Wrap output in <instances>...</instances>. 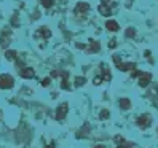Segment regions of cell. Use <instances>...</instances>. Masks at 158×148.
I'll return each mask as SVG.
<instances>
[{
  "label": "cell",
  "mask_w": 158,
  "mask_h": 148,
  "mask_svg": "<svg viewBox=\"0 0 158 148\" xmlns=\"http://www.w3.org/2000/svg\"><path fill=\"white\" fill-rule=\"evenodd\" d=\"M51 77H61V88L66 89V91H70V86H69V72L67 70H53L51 72Z\"/></svg>",
  "instance_id": "4"
},
{
  "label": "cell",
  "mask_w": 158,
  "mask_h": 148,
  "mask_svg": "<svg viewBox=\"0 0 158 148\" xmlns=\"http://www.w3.org/2000/svg\"><path fill=\"white\" fill-rule=\"evenodd\" d=\"M85 50H86V53H98L101 50V45H99V42L91 40L89 42V46H88V48H85Z\"/></svg>",
  "instance_id": "15"
},
{
  "label": "cell",
  "mask_w": 158,
  "mask_h": 148,
  "mask_svg": "<svg viewBox=\"0 0 158 148\" xmlns=\"http://www.w3.org/2000/svg\"><path fill=\"white\" fill-rule=\"evenodd\" d=\"M16 51H13V50H10V51H6L5 53V58H6V61H16Z\"/></svg>",
  "instance_id": "17"
},
{
  "label": "cell",
  "mask_w": 158,
  "mask_h": 148,
  "mask_svg": "<svg viewBox=\"0 0 158 148\" xmlns=\"http://www.w3.org/2000/svg\"><path fill=\"white\" fill-rule=\"evenodd\" d=\"M34 37H35V40H48L51 37V30L48 29V27L42 26V27H39V29L35 30Z\"/></svg>",
  "instance_id": "6"
},
{
  "label": "cell",
  "mask_w": 158,
  "mask_h": 148,
  "mask_svg": "<svg viewBox=\"0 0 158 148\" xmlns=\"http://www.w3.org/2000/svg\"><path fill=\"white\" fill-rule=\"evenodd\" d=\"M40 85H42L43 88H48V86H50V78H43V80L40 81Z\"/></svg>",
  "instance_id": "23"
},
{
  "label": "cell",
  "mask_w": 158,
  "mask_h": 148,
  "mask_svg": "<svg viewBox=\"0 0 158 148\" xmlns=\"http://www.w3.org/2000/svg\"><path fill=\"white\" fill-rule=\"evenodd\" d=\"M114 62H115V66L118 70H122V72H128V70H134L136 69V62H123L122 58H120V54H114L112 56Z\"/></svg>",
  "instance_id": "2"
},
{
  "label": "cell",
  "mask_w": 158,
  "mask_h": 148,
  "mask_svg": "<svg viewBox=\"0 0 158 148\" xmlns=\"http://www.w3.org/2000/svg\"><path fill=\"white\" fill-rule=\"evenodd\" d=\"M101 77L104 81H110L112 80V73H110L109 67L106 66V64H101Z\"/></svg>",
  "instance_id": "11"
},
{
  "label": "cell",
  "mask_w": 158,
  "mask_h": 148,
  "mask_svg": "<svg viewBox=\"0 0 158 148\" xmlns=\"http://www.w3.org/2000/svg\"><path fill=\"white\" fill-rule=\"evenodd\" d=\"M18 72H19V75H21L23 78H34V77H35V72H34V69H31V67H24V69L18 70Z\"/></svg>",
  "instance_id": "12"
},
{
  "label": "cell",
  "mask_w": 158,
  "mask_h": 148,
  "mask_svg": "<svg viewBox=\"0 0 158 148\" xmlns=\"http://www.w3.org/2000/svg\"><path fill=\"white\" fill-rule=\"evenodd\" d=\"M89 13V3L86 2H80L75 5V8H73V14H75V18H78V19H85V18L88 16Z\"/></svg>",
  "instance_id": "3"
},
{
  "label": "cell",
  "mask_w": 158,
  "mask_h": 148,
  "mask_svg": "<svg viewBox=\"0 0 158 148\" xmlns=\"http://www.w3.org/2000/svg\"><path fill=\"white\" fill-rule=\"evenodd\" d=\"M77 137H78V138H81V137H88V124L85 126V129H83V127L80 129V132L77 134Z\"/></svg>",
  "instance_id": "20"
},
{
  "label": "cell",
  "mask_w": 158,
  "mask_h": 148,
  "mask_svg": "<svg viewBox=\"0 0 158 148\" xmlns=\"http://www.w3.org/2000/svg\"><path fill=\"white\" fill-rule=\"evenodd\" d=\"M85 77H75V83H73V85H75L77 88H80V86H83L85 85Z\"/></svg>",
  "instance_id": "19"
},
{
  "label": "cell",
  "mask_w": 158,
  "mask_h": 148,
  "mask_svg": "<svg viewBox=\"0 0 158 148\" xmlns=\"http://www.w3.org/2000/svg\"><path fill=\"white\" fill-rule=\"evenodd\" d=\"M115 142L118 143V148H137V145L134 142H126L125 138L120 137V135L115 137Z\"/></svg>",
  "instance_id": "10"
},
{
  "label": "cell",
  "mask_w": 158,
  "mask_h": 148,
  "mask_svg": "<svg viewBox=\"0 0 158 148\" xmlns=\"http://www.w3.org/2000/svg\"><path fill=\"white\" fill-rule=\"evenodd\" d=\"M98 10H99V13H101L102 16H106V18H109L110 14H112V8H110L109 5H104V3H101Z\"/></svg>",
  "instance_id": "14"
},
{
  "label": "cell",
  "mask_w": 158,
  "mask_h": 148,
  "mask_svg": "<svg viewBox=\"0 0 158 148\" xmlns=\"http://www.w3.org/2000/svg\"><path fill=\"white\" fill-rule=\"evenodd\" d=\"M102 81H104V80H102L101 75H99V77H94V80H93V85H94V86H99Z\"/></svg>",
  "instance_id": "22"
},
{
  "label": "cell",
  "mask_w": 158,
  "mask_h": 148,
  "mask_svg": "<svg viewBox=\"0 0 158 148\" xmlns=\"http://www.w3.org/2000/svg\"><path fill=\"white\" fill-rule=\"evenodd\" d=\"M67 112H69V105L66 102L61 104L58 107V110H56V119H58V121H64V118H66Z\"/></svg>",
  "instance_id": "9"
},
{
  "label": "cell",
  "mask_w": 158,
  "mask_h": 148,
  "mask_svg": "<svg viewBox=\"0 0 158 148\" xmlns=\"http://www.w3.org/2000/svg\"><path fill=\"white\" fill-rule=\"evenodd\" d=\"M106 29H107V30H110V32H117V30H120V26H118V22H117V21L109 19V21L106 22Z\"/></svg>",
  "instance_id": "13"
},
{
  "label": "cell",
  "mask_w": 158,
  "mask_h": 148,
  "mask_svg": "<svg viewBox=\"0 0 158 148\" xmlns=\"http://www.w3.org/2000/svg\"><path fill=\"white\" fill-rule=\"evenodd\" d=\"M110 2H112V0H101V3H104V5H109Z\"/></svg>",
  "instance_id": "27"
},
{
  "label": "cell",
  "mask_w": 158,
  "mask_h": 148,
  "mask_svg": "<svg viewBox=\"0 0 158 148\" xmlns=\"http://www.w3.org/2000/svg\"><path fill=\"white\" fill-rule=\"evenodd\" d=\"M136 123H137V126L141 127V129H147L148 126L152 124V116L148 115V113H144V115H141V116L137 118Z\"/></svg>",
  "instance_id": "7"
},
{
  "label": "cell",
  "mask_w": 158,
  "mask_h": 148,
  "mask_svg": "<svg viewBox=\"0 0 158 148\" xmlns=\"http://www.w3.org/2000/svg\"><path fill=\"white\" fill-rule=\"evenodd\" d=\"M109 46H110V48H115V46H117V40H110Z\"/></svg>",
  "instance_id": "25"
},
{
  "label": "cell",
  "mask_w": 158,
  "mask_h": 148,
  "mask_svg": "<svg viewBox=\"0 0 158 148\" xmlns=\"http://www.w3.org/2000/svg\"><path fill=\"white\" fill-rule=\"evenodd\" d=\"M125 35L128 37V38H133V37H136V29H134V27H128Z\"/></svg>",
  "instance_id": "18"
},
{
  "label": "cell",
  "mask_w": 158,
  "mask_h": 148,
  "mask_svg": "<svg viewBox=\"0 0 158 148\" xmlns=\"http://www.w3.org/2000/svg\"><path fill=\"white\" fill-rule=\"evenodd\" d=\"M10 43H11V30L10 29H3L2 35H0V46H2V48H6Z\"/></svg>",
  "instance_id": "8"
},
{
  "label": "cell",
  "mask_w": 158,
  "mask_h": 148,
  "mask_svg": "<svg viewBox=\"0 0 158 148\" xmlns=\"http://www.w3.org/2000/svg\"><path fill=\"white\" fill-rule=\"evenodd\" d=\"M120 107H122L123 110H128L129 107H131V100L129 99H120Z\"/></svg>",
  "instance_id": "16"
},
{
  "label": "cell",
  "mask_w": 158,
  "mask_h": 148,
  "mask_svg": "<svg viewBox=\"0 0 158 148\" xmlns=\"http://www.w3.org/2000/svg\"><path fill=\"white\" fill-rule=\"evenodd\" d=\"M40 3H42V6H45V8H51V6L54 5V0H40Z\"/></svg>",
  "instance_id": "21"
},
{
  "label": "cell",
  "mask_w": 158,
  "mask_h": 148,
  "mask_svg": "<svg viewBox=\"0 0 158 148\" xmlns=\"http://www.w3.org/2000/svg\"><path fill=\"white\" fill-rule=\"evenodd\" d=\"M13 86H15V80L11 75H6V73L0 75V89H11Z\"/></svg>",
  "instance_id": "5"
},
{
  "label": "cell",
  "mask_w": 158,
  "mask_h": 148,
  "mask_svg": "<svg viewBox=\"0 0 158 148\" xmlns=\"http://www.w3.org/2000/svg\"><path fill=\"white\" fill-rule=\"evenodd\" d=\"M131 78H136L139 81V86L141 88H147L152 81V73H147V72H141V70H133L131 72Z\"/></svg>",
  "instance_id": "1"
},
{
  "label": "cell",
  "mask_w": 158,
  "mask_h": 148,
  "mask_svg": "<svg viewBox=\"0 0 158 148\" xmlns=\"http://www.w3.org/2000/svg\"><path fill=\"white\" fill-rule=\"evenodd\" d=\"M94 148H106V146H104V145H96Z\"/></svg>",
  "instance_id": "28"
},
{
  "label": "cell",
  "mask_w": 158,
  "mask_h": 148,
  "mask_svg": "<svg viewBox=\"0 0 158 148\" xmlns=\"http://www.w3.org/2000/svg\"><path fill=\"white\" fill-rule=\"evenodd\" d=\"M46 148H56V143H54V142H50Z\"/></svg>",
  "instance_id": "26"
},
{
  "label": "cell",
  "mask_w": 158,
  "mask_h": 148,
  "mask_svg": "<svg viewBox=\"0 0 158 148\" xmlns=\"http://www.w3.org/2000/svg\"><path fill=\"white\" fill-rule=\"evenodd\" d=\"M107 116H109V112H107V110H102L101 115H99V118H101V119H106Z\"/></svg>",
  "instance_id": "24"
}]
</instances>
